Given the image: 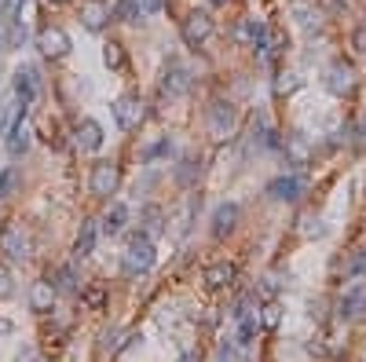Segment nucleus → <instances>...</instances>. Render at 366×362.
<instances>
[{"instance_id":"f257e3e1","label":"nucleus","mask_w":366,"mask_h":362,"mask_svg":"<svg viewBox=\"0 0 366 362\" xmlns=\"http://www.w3.org/2000/svg\"><path fill=\"white\" fill-rule=\"evenodd\" d=\"M158 260V252H154V242H150V234L147 230H136L132 238H128V249H125V274H143L150 271Z\"/></svg>"},{"instance_id":"f03ea898","label":"nucleus","mask_w":366,"mask_h":362,"mask_svg":"<svg viewBox=\"0 0 366 362\" xmlns=\"http://www.w3.org/2000/svg\"><path fill=\"white\" fill-rule=\"evenodd\" d=\"M118 180H121V173H118L114 161H96L92 165V176H88V187H92L96 198H110L114 190H118Z\"/></svg>"},{"instance_id":"7ed1b4c3","label":"nucleus","mask_w":366,"mask_h":362,"mask_svg":"<svg viewBox=\"0 0 366 362\" xmlns=\"http://www.w3.org/2000/svg\"><path fill=\"white\" fill-rule=\"evenodd\" d=\"M234 124H239V114H234V106H231L227 99H217V103L209 106V132L217 136V139L231 136Z\"/></svg>"},{"instance_id":"20e7f679","label":"nucleus","mask_w":366,"mask_h":362,"mask_svg":"<svg viewBox=\"0 0 366 362\" xmlns=\"http://www.w3.org/2000/svg\"><path fill=\"white\" fill-rule=\"evenodd\" d=\"M110 114L118 121V129H136V124L143 121V103L136 95H121L114 106H110Z\"/></svg>"},{"instance_id":"39448f33","label":"nucleus","mask_w":366,"mask_h":362,"mask_svg":"<svg viewBox=\"0 0 366 362\" xmlns=\"http://www.w3.org/2000/svg\"><path fill=\"white\" fill-rule=\"evenodd\" d=\"M0 252H4L8 260H26L30 257V238L18 227H4L0 230Z\"/></svg>"},{"instance_id":"423d86ee","label":"nucleus","mask_w":366,"mask_h":362,"mask_svg":"<svg viewBox=\"0 0 366 362\" xmlns=\"http://www.w3.org/2000/svg\"><path fill=\"white\" fill-rule=\"evenodd\" d=\"M209 33H212V18L205 11H190L183 18V40H187L190 48H198L202 40H209Z\"/></svg>"},{"instance_id":"0eeeda50","label":"nucleus","mask_w":366,"mask_h":362,"mask_svg":"<svg viewBox=\"0 0 366 362\" xmlns=\"http://www.w3.org/2000/svg\"><path fill=\"white\" fill-rule=\"evenodd\" d=\"M300 194H304V180L300 176H275L268 183V198L271 202H297Z\"/></svg>"},{"instance_id":"6e6552de","label":"nucleus","mask_w":366,"mask_h":362,"mask_svg":"<svg viewBox=\"0 0 366 362\" xmlns=\"http://www.w3.org/2000/svg\"><path fill=\"white\" fill-rule=\"evenodd\" d=\"M239 216H242V209L234 205V202H224L212 209V238H224V234H231L234 227H239Z\"/></svg>"},{"instance_id":"1a4fd4ad","label":"nucleus","mask_w":366,"mask_h":362,"mask_svg":"<svg viewBox=\"0 0 366 362\" xmlns=\"http://www.w3.org/2000/svg\"><path fill=\"white\" fill-rule=\"evenodd\" d=\"M355 84V70L348 66V62H333V66L326 70V92L330 95H348Z\"/></svg>"},{"instance_id":"9d476101","label":"nucleus","mask_w":366,"mask_h":362,"mask_svg":"<svg viewBox=\"0 0 366 362\" xmlns=\"http://www.w3.org/2000/svg\"><path fill=\"white\" fill-rule=\"evenodd\" d=\"M37 48H40V55H48V59H62L70 52V37L62 33L59 26H52V30H45L37 37Z\"/></svg>"},{"instance_id":"9b49d317","label":"nucleus","mask_w":366,"mask_h":362,"mask_svg":"<svg viewBox=\"0 0 366 362\" xmlns=\"http://www.w3.org/2000/svg\"><path fill=\"white\" fill-rule=\"evenodd\" d=\"M15 95H18V103L23 106H30L33 99H37V92H40V77H37V70L33 66H23V70H15Z\"/></svg>"},{"instance_id":"f8f14e48","label":"nucleus","mask_w":366,"mask_h":362,"mask_svg":"<svg viewBox=\"0 0 366 362\" xmlns=\"http://www.w3.org/2000/svg\"><path fill=\"white\" fill-rule=\"evenodd\" d=\"M26 151H30V124H26V106H23V114H18L15 124L8 129V154L23 158Z\"/></svg>"},{"instance_id":"ddd939ff","label":"nucleus","mask_w":366,"mask_h":362,"mask_svg":"<svg viewBox=\"0 0 366 362\" xmlns=\"http://www.w3.org/2000/svg\"><path fill=\"white\" fill-rule=\"evenodd\" d=\"M341 318H348V322H355V318H366V286H362V282L344 293V300H341Z\"/></svg>"},{"instance_id":"4468645a","label":"nucleus","mask_w":366,"mask_h":362,"mask_svg":"<svg viewBox=\"0 0 366 362\" xmlns=\"http://www.w3.org/2000/svg\"><path fill=\"white\" fill-rule=\"evenodd\" d=\"M161 88H165L168 95H183V92H190V70L183 66V62H168Z\"/></svg>"},{"instance_id":"2eb2a0df","label":"nucleus","mask_w":366,"mask_h":362,"mask_svg":"<svg viewBox=\"0 0 366 362\" xmlns=\"http://www.w3.org/2000/svg\"><path fill=\"white\" fill-rule=\"evenodd\" d=\"M106 18H110V8H106L103 0H84V4H81V23H84V30L99 33V30L106 26Z\"/></svg>"},{"instance_id":"dca6fc26","label":"nucleus","mask_w":366,"mask_h":362,"mask_svg":"<svg viewBox=\"0 0 366 362\" xmlns=\"http://www.w3.org/2000/svg\"><path fill=\"white\" fill-rule=\"evenodd\" d=\"M77 146H81V151H88V154H96L103 146V124L92 121V117H84L77 124Z\"/></svg>"},{"instance_id":"f3484780","label":"nucleus","mask_w":366,"mask_h":362,"mask_svg":"<svg viewBox=\"0 0 366 362\" xmlns=\"http://www.w3.org/2000/svg\"><path fill=\"white\" fill-rule=\"evenodd\" d=\"M96 242H99V223L96 220H84L81 230H77V242H74V257H92Z\"/></svg>"},{"instance_id":"a211bd4d","label":"nucleus","mask_w":366,"mask_h":362,"mask_svg":"<svg viewBox=\"0 0 366 362\" xmlns=\"http://www.w3.org/2000/svg\"><path fill=\"white\" fill-rule=\"evenodd\" d=\"M231 279H234V267L231 264H209L205 267V274H202V282H205V289H224V286H231Z\"/></svg>"},{"instance_id":"6ab92c4d","label":"nucleus","mask_w":366,"mask_h":362,"mask_svg":"<svg viewBox=\"0 0 366 362\" xmlns=\"http://www.w3.org/2000/svg\"><path fill=\"white\" fill-rule=\"evenodd\" d=\"M286 158H290V165H308L311 146H308V136H304V132H293V136L286 139Z\"/></svg>"},{"instance_id":"aec40b11","label":"nucleus","mask_w":366,"mask_h":362,"mask_svg":"<svg viewBox=\"0 0 366 362\" xmlns=\"http://www.w3.org/2000/svg\"><path fill=\"white\" fill-rule=\"evenodd\" d=\"M268 33H271V30L261 23V18H246V23H242V37L249 40L253 48H261L264 55H268Z\"/></svg>"},{"instance_id":"412c9836","label":"nucleus","mask_w":366,"mask_h":362,"mask_svg":"<svg viewBox=\"0 0 366 362\" xmlns=\"http://www.w3.org/2000/svg\"><path fill=\"white\" fill-rule=\"evenodd\" d=\"M52 304H55V286L52 282H37L30 289V308L33 311H52Z\"/></svg>"},{"instance_id":"4be33fe9","label":"nucleus","mask_w":366,"mask_h":362,"mask_svg":"<svg viewBox=\"0 0 366 362\" xmlns=\"http://www.w3.org/2000/svg\"><path fill=\"white\" fill-rule=\"evenodd\" d=\"M139 223H143V230L150 234V238H158V234L165 230V212H161L158 205H143V212H139Z\"/></svg>"},{"instance_id":"5701e85b","label":"nucleus","mask_w":366,"mask_h":362,"mask_svg":"<svg viewBox=\"0 0 366 362\" xmlns=\"http://www.w3.org/2000/svg\"><path fill=\"white\" fill-rule=\"evenodd\" d=\"M125 223H128V205H121V202L110 205V212L103 216V230H106V234H121Z\"/></svg>"},{"instance_id":"b1692460","label":"nucleus","mask_w":366,"mask_h":362,"mask_svg":"<svg viewBox=\"0 0 366 362\" xmlns=\"http://www.w3.org/2000/svg\"><path fill=\"white\" fill-rule=\"evenodd\" d=\"M290 15L297 18V26H304V30H311V26L319 23V11L308 4V0H293V4H290Z\"/></svg>"},{"instance_id":"393cba45","label":"nucleus","mask_w":366,"mask_h":362,"mask_svg":"<svg viewBox=\"0 0 366 362\" xmlns=\"http://www.w3.org/2000/svg\"><path fill=\"white\" fill-rule=\"evenodd\" d=\"M139 0H118V4H114V18H121V23H136V18H139Z\"/></svg>"},{"instance_id":"a878e982","label":"nucleus","mask_w":366,"mask_h":362,"mask_svg":"<svg viewBox=\"0 0 366 362\" xmlns=\"http://www.w3.org/2000/svg\"><path fill=\"white\" fill-rule=\"evenodd\" d=\"M55 293H77V271L67 264V267H59L55 274Z\"/></svg>"},{"instance_id":"bb28decb","label":"nucleus","mask_w":366,"mask_h":362,"mask_svg":"<svg viewBox=\"0 0 366 362\" xmlns=\"http://www.w3.org/2000/svg\"><path fill=\"white\" fill-rule=\"evenodd\" d=\"M300 84H304V77L300 74H278V81H275V92L278 95H293Z\"/></svg>"},{"instance_id":"cd10ccee","label":"nucleus","mask_w":366,"mask_h":362,"mask_svg":"<svg viewBox=\"0 0 366 362\" xmlns=\"http://www.w3.org/2000/svg\"><path fill=\"white\" fill-rule=\"evenodd\" d=\"M103 62H106L110 70H121V66H125V52H121V45H114V40H110V45L103 48Z\"/></svg>"},{"instance_id":"c85d7f7f","label":"nucleus","mask_w":366,"mask_h":362,"mask_svg":"<svg viewBox=\"0 0 366 362\" xmlns=\"http://www.w3.org/2000/svg\"><path fill=\"white\" fill-rule=\"evenodd\" d=\"M256 329H261V318H256V315H246V318H242V329H239V344H253Z\"/></svg>"},{"instance_id":"c756f323","label":"nucleus","mask_w":366,"mask_h":362,"mask_svg":"<svg viewBox=\"0 0 366 362\" xmlns=\"http://www.w3.org/2000/svg\"><path fill=\"white\" fill-rule=\"evenodd\" d=\"M172 154V143H168V136L165 139H158L154 146H147V151H143V161H154V158H168Z\"/></svg>"},{"instance_id":"7c9ffc66","label":"nucleus","mask_w":366,"mask_h":362,"mask_svg":"<svg viewBox=\"0 0 366 362\" xmlns=\"http://www.w3.org/2000/svg\"><path fill=\"white\" fill-rule=\"evenodd\" d=\"M8 45H11V48H23V45H26V26L18 23V18H11V30H8Z\"/></svg>"},{"instance_id":"2f4dec72","label":"nucleus","mask_w":366,"mask_h":362,"mask_svg":"<svg viewBox=\"0 0 366 362\" xmlns=\"http://www.w3.org/2000/svg\"><path fill=\"white\" fill-rule=\"evenodd\" d=\"M15 183H18V173L15 168H4V173H0V198H11Z\"/></svg>"},{"instance_id":"473e14b6","label":"nucleus","mask_w":366,"mask_h":362,"mask_svg":"<svg viewBox=\"0 0 366 362\" xmlns=\"http://www.w3.org/2000/svg\"><path fill=\"white\" fill-rule=\"evenodd\" d=\"M278 322H282V308H278V304H268V308H264V315H261V326L275 329Z\"/></svg>"},{"instance_id":"72a5a7b5","label":"nucleus","mask_w":366,"mask_h":362,"mask_svg":"<svg viewBox=\"0 0 366 362\" xmlns=\"http://www.w3.org/2000/svg\"><path fill=\"white\" fill-rule=\"evenodd\" d=\"M300 223H304V227H300V230H304V238H322V234H326V227H322V220H315V216H304Z\"/></svg>"},{"instance_id":"f704fd0d","label":"nucleus","mask_w":366,"mask_h":362,"mask_svg":"<svg viewBox=\"0 0 366 362\" xmlns=\"http://www.w3.org/2000/svg\"><path fill=\"white\" fill-rule=\"evenodd\" d=\"M195 168H198L195 158H183L180 168H176V180H180V183H190V180H195Z\"/></svg>"},{"instance_id":"c9c22d12","label":"nucleus","mask_w":366,"mask_h":362,"mask_svg":"<svg viewBox=\"0 0 366 362\" xmlns=\"http://www.w3.org/2000/svg\"><path fill=\"white\" fill-rule=\"evenodd\" d=\"M217 362H239V348H234V344H220Z\"/></svg>"},{"instance_id":"e433bc0d","label":"nucleus","mask_w":366,"mask_h":362,"mask_svg":"<svg viewBox=\"0 0 366 362\" xmlns=\"http://www.w3.org/2000/svg\"><path fill=\"white\" fill-rule=\"evenodd\" d=\"M352 274L366 279V249H359V252H355V260H352Z\"/></svg>"},{"instance_id":"4c0bfd02","label":"nucleus","mask_w":366,"mask_h":362,"mask_svg":"<svg viewBox=\"0 0 366 362\" xmlns=\"http://www.w3.org/2000/svg\"><path fill=\"white\" fill-rule=\"evenodd\" d=\"M352 45H355L359 55H366V26H359V30L352 33Z\"/></svg>"},{"instance_id":"58836bf2","label":"nucleus","mask_w":366,"mask_h":362,"mask_svg":"<svg viewBox=\"0 0 366 362\" xmlns=\"http://www.w3.org/2000/svg\"><path fill=\"white\" fill-rule=\"evenodd\" d=\"M8 293H11V271L0 264V296H8Z\"/></svg>"},{"instance_id":"ea45409f","label":"nucleus","mask_w":366,"mask_h":362,"mask_svg":"<svg viewBox=\"0 0 366 362\" xmlns=\"http://www.w3.org/2000/svg\"><path fill=\"white\" fill-rule=\"evenodd\" d=\"M23 8H26V0H4V11H8L11 18H18V15H23Z\"/></svg>"},{"instance_id":"a19ab883","label":"nucleus","mask_w":366,"mask_h":362,"mask_svg":"<svg viewBox=\"0 0 366 362\" xmlns=\"http://www.w3.org/2000/svg\"><path fill=\"white\" fill-rule=\"evenodd\" d=\"M103 300H106V296H103V289H92V293H84V304H88V308H103Z\"/></svg>"},{"instance_id":"79ce46f5","label":"nucleus","mask_w":366,"mask_h":362,"mask_svg":"<svg viewBox=\"0 0 366 362\" xmlns=\"http://www.w3.org/2000/svg\"><path fill=\"white\" fill-rule=\"evenodd\" d=\"M139 8H143L147 15H158V11L165 8V0H139Z\"/></svg>"},{"instance_id":"37998d69","label":"nucleus","mask_w":366,"mask_h":362,"mask_svg":"<svg viewBox=\"0 0 366 362\" xmlns=\"http://www.w3.org/2000/svg\"><path fill=\"white\" fill-rule=\"evenodd\" d=\"M15 362H40V358H37V351H33V348H23V351L15 355Z\"/></svg>"},{"instance_id":"c03bdc74","label":"nucleus","mask_w":366,"mask_h":362,"mask_svg":"<svg viewBox=\"0 0 366 362\" xmlns=\"http://www.w3.org/2000/svg\"><path fill=\"white\" fill-rule=\"evenodd\" d=\"M322 4H326V8L333 11V15H341L344 8H348V0H322Z\"/></svg>"},{"instance_id":"a18cd8bd","label":"nucleus","mask_w":366,"mask_h":362,"mask_svg":"<svg viewBox=\"0 0 366 362\" xmlns=\"http://www.w3.org/2000/svg\"><path fill=\"white\" fill-rule=\"evenodd\" d=\"M261 289H264L268 296H275V293H278V279H275V274H271V279H264V286H261Z\"/></svg>"},{"instance_id":"49530a36","label":"nucleus","mask_w":366,"mask_h":362,"mask_svg":"<svg viewBox=\"0 0 366 362\" xmlns=\"http://www.w3.org/2000/svg\"><path fill=\"white\" fill-rule=\"evenodd\" d=\"M11 329H15V326H11V322H8V318H0V337H8V333H11Z\"/></svg>"},{"instance_id":"de8ad7c7","label":"nucleus","mask_w":366,"mask_h":362,"mask_svg":"<svg viewBox=\"0 0 366 362\" xmlns=\"http://www.w3.org/2000/svg\"><path fill=\"white\" fill-rule=\"evenodd\" d=\"M209 4H212V8H224V4H227V0H209Z\"/></svg>"},{"instance_id":"09e8293b","label":"nucleus","mask_w":366,"mask_h":362,"mask_svg":"<svg viewBox=\"0 0 366 362\" xmlns=\"http://www.w3.org/2000/svg\"><path fill=\"white\" fill-rule=\"evenodd\" d=\"M48 4H62V0H48Z\"/></svg>"},{"instance_id":"8fccbe9b","label":"nucleus","mask_w":366,"mask_h":362,"mask_svg":"<svg viewBox=\"0 0 366 362\" xmlns=\"http://www.w3.org/2000/svg\"><path fill=\"white\" fill-rule=\"evenodd\" d=\"M362 136H366V121H362Z\"/></svg>"},{"instance_id":"3c124183","label":"nucleus","mask_w":366,"mask_h":362,"mask_svg":"<svg viewBox=\"0 0 366 362\" xmlns=\"http://www.w3.org/2000/svg\"><path fill=\"white\" fill-rule=\"evenodd\" d=\"M0 48H4V37H0Z\"/></svg>"}]
</instances>
